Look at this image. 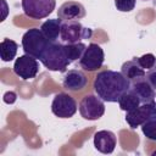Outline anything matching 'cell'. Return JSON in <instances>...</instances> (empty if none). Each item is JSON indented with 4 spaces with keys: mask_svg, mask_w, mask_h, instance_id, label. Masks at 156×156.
Segmentation results:
<instances>
[{
    "mask_svg": "<svg viewBox=\"0 0 156 156\" xmlns=\"http://www.w3.org/2000/svg\"><path fill=\"white\" fill-rule=\"evenodd\" d=\"M130 82L122 72L104 69L98 72L94 79V91L105 102H118L121 95L129 89Z\"/></svg>",
    "mask_w": 156,
    "mask_h": 156,
    "instance_id": "obj_1",
    "label": "cell"
},
{
    "mask_svg": "<svg viewBox=\"0 0 156 156\" xmlns=\"http://www.w3.org/2000/svg\"><path fill=\"white\" fill-rule=\"evenodd\" d=\"M39 61L46 69L54 72H66L67 67L71 65L65 49V44L62 41L50 43Z\"/></svg>",
    "mask_w": 156,
    "mask_h": 156,
    "instance_id": "obj_2",
    "label": "cell"
},
{
    "mask_svg": "<svg viewBox=\"0 0 156 156\" xmlns=\"http://www.w3.org/2000/svg\"><path fill=\"white\" fill-rule=\"evenodd\" d=\"M51 41L46 39L40 28H30L22 37V49L24 54L40 60L48 45Z\"/></svg>",
    "mask_w": 156,
    "mask_h": 156,
    "instance_id": "obj_3",
    "label": "cell"
},
{
    "mask_svg": "<svg viewBox=\"0 0 156 156\" xmlns=\"http://www.w3.org/2000/svg\"><path fill=\"white\" fill-rule=\"evenodd\" d=\"M93 29L84 27L79 21H62L60 41L65 44L79 43L84 39H90Z\"/></svg>",
    "mask_w": 156,
    "mask_h": 156,
    "instance_id": "obj_4",
    "label": "cell"
},
{
    "mask_svg": "<svg viewBox=\"0 0 156 156\" xmlns=\"http://www.w3.org/2000/svg\"><path fill=\"white\" fill-rule=\"evenodd\" d=\"M104 102L105 101L100 99L98 95H93V94L85 95L78 105L80 116L87 121H96L101 118L105 113Z\"/></svg>",
    "mask_w": 156,
    "mask_h": 156,
    "instance_id": "obj_5",
    "label": "cell"
},
{
    "mask_svg": "<svg viewBox=\"0 0 156 156\" xmlns=\"http://www.w3.org/2000/svg\"><path fill=\"white\" fill-rule=\"evenodd\" d=\"M78 104L67 93H57L51 102V112L58 118H71L76 115Z\"/></svg>",
    "mask_w": 156,
    "mask_h": 156,
    "instance_id": "obj_6",
    "label": "cell"
},
{
    "mask_svg": "<svg viewBox=\"0 0 156 156\" xmlns=\"http://www.w3.org/2000/svg\"><path fill=\"white\" fill-rule=\"evenodd\" d=\"M104 61L105 54L102 48L96 43H90L79 58V66L87 72H94L102 66Z\"/></svg>",
    "mask_w": 156,
    "mask_h": 156,
    "instance_id": "obj_7",
    "label": "cell"
},
{
    "mask_svg": "<svg viewBox=\"0 0 156 156\" xmlns=\"http://www.w3.org/2000/svg\"><path fill=\"white\" fill-rule=\"evenodd\" d=\"M24 15L33 20L48 17L56 6V0H22L21 2Z\"/></svg>",
    "mask_w": 156,
    "mask_h": 156,
    "instance_id": "obj_8",
    "label": "cell"
},
{
    "mask_svg": "<svg viewBox=\"0 0 156 156\" xmlns=\"http://www.w3.org/2000/svg\"><path fill=\"white\" fill-rule=\"evenodd\" d=\"M13 73L23 80L33 79L39 72V63L38 60L30 55H22L16 58L13 63Z\"/></svg>",
    "mask_w": 156,
    "mask_h": 156,
    "instance_id": "obj_9",
    "label": "cell"
},
{
    "mask_svg": "<svg viewBox=\"0 0 156 156\" xmlns=\"http://www.w3.org/2000/svg\"><path fill=\"white\" fill-rule=\"evenodd\" d=\"M156 111V102H146V104H141L138 107L127 111L126 112V122L128 123V126L132 129H135L138 127H140L149 117L150 115Z\"/></svg>",
    "mask_w": 156,
    "mask_h": 156,
    "instance_id": "obj_10",
    "label": "cell"
},
{
    "mask_svg": "<svg viewBox=\"0 0 156 156\" xmlns=\"http://www.w3.org/2000/svg\"><path fill=\"white\" fill-rule=\"evenodd\" d=\"M62 87L68 91H80L88 85V77L80 69H68L63 72Z\"/></svg>",
    "mask_w": 156,
    "mask_h": 156,
    "instance_id": "obj_11",
    "label": "cell"
},
{
    "mask_svg": "<svg viewBox=\"0 0 156 156\" xmlns=\"http://www.w3.org/2000/svg\"><path fill=\"white\" fill-rule=\"evenodd\" d=\"M117 144L116 134L111 130H99L94 134V147L101 154H112Z\"/></svg>",
    "mask_w": 156,
    "mask_h": 156,
    "instance_id": "obj_12",
    "label": "cell"
},
{
    "mask_svg": "<svg viewBox=\"0 0 156 156\" xmlns=\"http://www.w3.org/2000/svg\"><path fill=\"white\" fill-rule=\"evenodd\" d=\"M85 16V7L78 1H66L57 10V17L62 21H79Z\"/></svg>",
    "mask_w": 156,
    "mask_h": 156,
    "instance_id": "obj_13",
    "label": "cell"
},
{
    "mask_svg": "<svg viewBox=\"0 0 156 156\" xmlns=\"http://www.w3.org/2000/svg\"><path fill=\"white\" fill-rule=\"evenodd\" d=\"M130 88L140 98L141 104L156 102V90L151 87V84L146 80L145 77H141L136 80L130 82Z\"/></svg>",
    "mask_w": 156,
    "mask_h": 156,
    "instance_id": "obj_14",
    "label": "cell"
},
{
    "mask_svg": "<svg viewBox=\"0 0 156 156\" xmlns=\"http://www.w3.org/2000/svg\"><path fill=\"white\" fill-rule=\"evenodd\" d=\"M121 72L129 82L136 80L141 77H145L146 74V71L139 65V62L136 61V57H134L133 60L126 61L121 67Z\"/></svg>",
    "mask_w": 156,
    "mask_h": 156,
    "instance_id": "obj_15",
    "label": "cell"
},
{
    "mask_svg": "<svg viewBox=\"0 0 156 156\" xmlns=\"http://www.w3.org/2000/svg\"><path fill=\"white\" fill-rule=\"evenodd\" d=\"M61 24H62V20H60L58 17L50 18L41 23L40 29L46 37V39L54 43V41H58V38L61 34Z\"/></svg>",
    "mask_w": 156,
    "mask_h": 156,
    "instance_id": "obj_16",
    "label": "cell"
},
{
    "mask_svg": "<svg viewBox=\"0 0 156 156\" xmlns=\"http://www.w3.org/2000/svg\"><path fill=\"white\" fill-rule=\"evenodd\" d=\"M118 105L119 108L123 111H130L135 107H138L139 105H141V100L140 98L136 95V93L129 87V89H127L119 98L118 100Z\"/></svg>",
    "mask_w": 156,
    "mask_h": 156,
    "instance_id": "obj_17",
    "label": "cell"
},
{
    "mask_svg": "<svg viewBox=\"0 0 156 156\" xmlns=\"http://www.w3.org/2000/svg\"><path fill=\"white\" fill-rule=\"evenodd\" d=\"M18 50V44L15 40L5 38L0 43V57L4 62H10L16 57Z\"/></svg>",
    "mask_w": 156,
    "mask_h": 156,
    "instance_id": "obj_18",
    "label": "cell"
},
{
    "mask_svg": "<svg viewBox=\"0 0 156 156\" xmlns=\"http://www.w3.org/2000/svg\"><path fill=\"white\" fill-rule=\"evenodd\" d=\"M140 127H141V132L146 139L156 141V111H154L150 115V117Z\"/></svg>",
    "mask_w": 156,
    "mask_h": 156,
    "instance_id": "obj_19",
    "label": "cell"
},
{
    "mask_svg": "<svg viewBox=\"0 0 156 156\" xmlns=\"http://www.w3.org/2000/svg\"><path fill=\"white\" fill-rule=\"evenodd\" d=\"M85 48H87V45L83 41L73 43V44H65V49H66V52H67V56H68L71 63L74 61H79Z\"/></svg>",
    "mask_w": 156,
    "mask_h": 156,
    "instance_id": "obj_20",
    "label": "cell"
},
{
    "mask_svg": "<svg viewBox=\"0 0 156 156\" xmlns=\"http://www.w3.org/2000/svg\"><path fill=\"white\" fill-rule=\"evenodd\" d=\"M136 61L139 62V65L145 69V71H149L151 69L152 67L156 66V56L154 54H144L143 56L140 57H136Z\"/></svg>",
    "mask_w": 156,
    "mask_h": 156,
    "instance_id": "obj_21",
    "label": "cell"
},
{
    "mask_svg": "<svg viewBox=\"0 0 156 156\" xmlns=\"http://www.w3.org/2000/svg\"><path fill=\"white\" fill-rule=\"evenodd\" d=\"M136 0H115V6L121 12H130L134 10Z\"/></svg>",
    "mask_w": 156,
    "mask_h": 156,
    "instance_id": "obj_22",
    "label": "cell"
},
{
    "mask_svg": "<svg viewBox=\"0 0 156 156\" xmlns=\"http://www.w3.org/2000/svg\"><path fill=\"white\" fill-rule=\"evenodd\" d=\"M145 78H146V80L151 84V87L156 90V66H155V67H152L151 69L146 71Z\"/></svg>",
    "mask_w": 156,
    "mask_h": 156,
    "instance_id": "obj_23",
    "label": "cell"
},
{
    "mask_svg": "<svg viewBox=\"0 0 156 156\" xmlns=\"http://www.w3.org/2000/svg\"><path fill=\"white\" fill-rule=\"evenodd\" d=\"M143 1H149V0H143Z\"/></svg>",
    "mask_w": 156,
    "mask_h": 156,
    "instance_id": "obj_24",
    "label": "cell"
}]
</instances>
